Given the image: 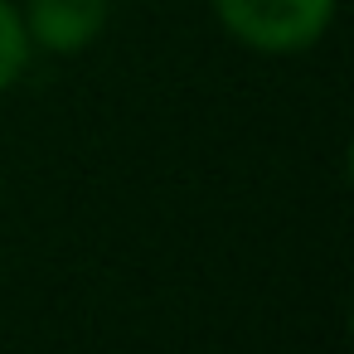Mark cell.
Masks as SVG:
<instances>
[{
    "mask_svg": "<svg viewBox=\"0 0 354 354\" xmlns=\"http://www.w3.org/2000/svg\"><path fill=\"white\" fill-rule=\"evenodd\" d=\"M233 39L262 54H296L315 44L335 15V0H214Z\"/></svg>",
    "mask_w": 354,
    "mask_h": 354,
    "instance_id": "obj_1",
    "label": "cell"
},
{
    "mask_svg": "<svg viewBox=\"0 0 354 354\" xmlns=\"http://www.w3.org/2000/svg\"><path fill=\"white\" fill-rule=\"evenodd\" d=\"M20 20L30 44L54 54H78L107 25V0H30Z\"/></svg>",
    "mask_w": 354,
    "mask_h": 354,
    "instance_id": "obj_2",
    "label": "cell"
},
{
    "mask_svg": "<svg viewBox=\"0 0 354 354\" xmlns=\"http://www.w3.org/2000/svg\"><path fill=\"white\" fill-rule=\"evenodd\" d=\"M30 64V35L10 0H0V93H6Z\"/></svg>",
    "mask_w": 354,
    "mask_h": 354,
    "instance_id": "obj_3",
    "label": "cell"
}]
</instances>
